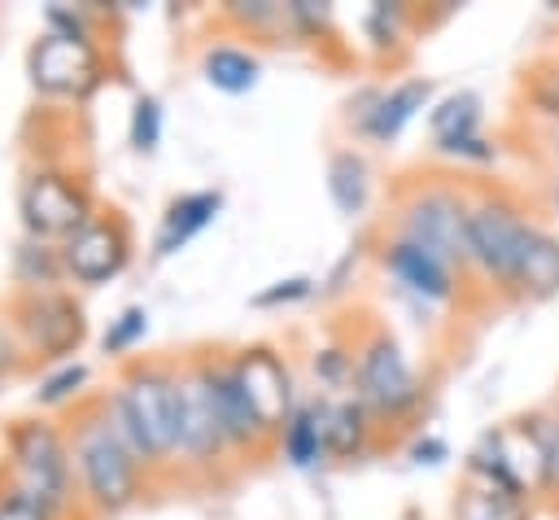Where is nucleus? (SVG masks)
Here are the masks:
<instances>
[{"label":"nucleus","instance_id":"nucleus-5","mask_svg":"<svg viewBox=\"0 0 559 520\" xmlns=\"http://www.w3.org/2000/svg\"><path fill=\"white\" fill-rule=\"evenodd\" d=\"M31 79L57 96H83L96 83V52L83 35L52 31L31 48Z\"/></svg>","mask_w":559,"mask_h":520},{"label":"nucleus","instance_id":"nucleus-21","mask_svg":"<svg viewBox=\"0 0 559 520\" xmlns=\"http://www.w3.org/2000/svg\"><path fill=\"white\" fill-rule=\"evenodd\" d=\"M205 79L223 92H249L258 83V61L240 48H214L205 52Z\"/></svg>","mask_w":559,"mask_h":520},{"label":"nucleus","instance_id":"nucleus-17","mask_svg":"<svg viewBox=\"0 0 559 520\" xmlns=\"http://www.w3.org/2000/svg\"><path fill=\"white\" fill-rule=\"evenodd\" d=\"M223 197L218 192H192V197H179L170 210H166V223H162V236H157V253H175L179 245H188L214 214H218Z\"/></svg>","mask_w":559,"mask_h":520},{"label":"nucleus","instance_id":"nucleus-2","mask_svg":"<svg viewBox=\"0 0 559 520\" xmlns=\"http://www.w3.org/2000/svg\"><path fill=\"white\" fill-rule=\"evenodd\" d=\"M533 227L511 201H480L467 210V240H472V262H480L493 280L511 284L520 253L528 245Z\"/></svg>","mask_w":559,"mask_h":520},{"label":"nucleus","instance_id":"nucleus-23","mask_svg":"<svg viewBox=\"0 0 559 520\" xmlns=\"http://www.w3.org/2000/svg\"><path fill=\"white\" fill-rule=\"evenodd\" d=\"M323 450H328V446H323L319 411H297V415L288 419V428H284V454H288L297 468H306V463H314Z\"/></svg>","mask_w":559,"mask_h":520},{"label":"nucleus","instance_id":"nucleus-22","mask_svg":"<svg viewBox=\"0 0 559 520\" xmlns=\"http://www.w3.org/2000/svg\"><path fill=\"white\" fill-rule=\"evenodd\" d=\"M459 520H528L520 494L485 485V489H467L459 503Z\"/></svg>","mask_w":559,"mask_h":520},{"label":"nucleus","instance_id":"nucleus-10","mask_svg":"<svg viewBox=\"0 0 559 520\" xmlns=\"http://www.w3.org/2000/svg\"><path fill=\"white\" fill-rule=\"evenodd\" d=\"M122 262H127V236L114 223H83L66 240V267L87 284H100V280L118 275Z\"/></svg>","mask_w":559,"mask_h":520},{"label":"nucleus","instance_id":"nucleus-6","mask_svg":"<svg viewBox=\"0 0 559 520\" xmlns=\"http://www.w3.org/2000/svg\"><path fill=\"white\" fill-rule=\"evenodd\" d=\"M406 240L424 245L441 262H472L467 210L450 192H428L406 210Z\"/></svg>","mask_w":559,"mask_h":520},{"label":"nucleus","instance_id":"nucleus-29","mask_svg":"<svg viewBox=\"0 0 559 520\" xmlns=\"http://www.w3.org/2000/svg\"><path fill=\"white\" fill-rule=\"evenodd\" d=\"M310 288V280H280L275 288H266V293H258V306H275V302H293V297H301Z\"/></svg>","mask_w":559,"mask_h":520},{"label":"nucleus","instance_id":"nucleus-1","mask_svg":"<svg viewBox=\"0 0 559 520\" xmlns=\"http://www.w3.org/2000/svg\"><path fill=\"white\" fill-rule=\"evenodd\" d=\"M109 428L131 454H166L179 446V380L135 371L109 406Z\"/></svg>","mask_w":559,"mask_h":520},{"label":"nucleus","instance_id":"nucleus-3","mask_svg":"<svg viewBox=\"0 0 559 520\" xmlns=\"http://www.w3.org/2000/svg\"><path fill=\"white\" fill-rule=\"evenodd\" d=\"M74 454H79L83 481H87V489H92V498H96L100 507H122V503L135 494V463H131V450L118 441V433L109 428V419H87V424L79 428Z\"/></svg>","mask_w":559,"mask_h":520},{"label":"nucleus","instance_id":"nucleus-14","mask_svg":"<svg viewBox=\"0 0 559 520\" xmlns=\"http://www.w3.org/2000/svg\"><path fill=\"white\" fill-rule=\"evenodd\" d=\"M210 389H214V402H218V419H223L227 441H249V437L266 433L262 419H258V411H253V402H249V393H245V385H240V376H236V367L210 371Z\"/></svg>","mask_w":559,"mask_h":520},{"label":"nucleus","instance_id":"nucleus-18","mask_svg":"<svg viewBox=\"0 0 559 520\" xmlns=\"http://www.w3.org/2000/svg\"><path fill=\"white\" fill-rule=\"evenodd\" d=\"M476 122H480V105L472 92H459L450 101H441L432 109V135H437V149H454L463 140L476 135Z\"/></svg>","mask_w":559,"mask_h":520},{"label":"nucleus","instance_id":"nucleus-11","mask_svg":"<svg viewBox=\"0 0 559 520\" xmlns=\"http://www.w3.org/2000/svg\"><path fill=\"white\" fill-rule=\"evenodd\" d=\"M22 328H26L31 345L44 350V354H70L83 341V315H79V306L70 297H57V293L31 297L22 306Z\"/></svg>","mask_w":559,"mask_h":520},{"label":"nucleus","instance_id":"nucleus-16","mask_svg":"<svg viewBox=\"0 0 559 520\" xmlns=\"http://www.w3.org/2000/svg\"><path fill=\"white\" fill-rule=\"evenodd\" d=\"M428 92H432L428 79H411V83H397L393 92H384V96L376 101V109H367V118H362L367 135H376V140H393V135L415 118V109H424Z\"/></svg>","mask_w":559,"mask_h":520},{"label":"nucleus","instance_id":"nucleus-28","mask_svg":"<svg viewBox=\"0 0 559 520\" xmlns=\"http://www.w3.org/2000/svg\"><path fill=\"white\" fill-rule=\"evenodd\" d=\"M0 520H48V507H39L35 498L13 489V494L0 498Z\"/></svg>","mask_w":559,"mask_h":520},{"label":"nucleus","instance_id":"nucleus-9","mask_svg":"<svg viewBox=\"0 0 559 520\" xmlns=\"http://www.w3.org/2000/svg\"><path fill=\"white\" fill-rule=\"evenodd\" d=\"M223 441H227V433L218 419L210 371H192L188 380H179V450H188L192 459H205Z\"/></svg>","mask_w":559,"mask_h":520},{"label":"nucleus","instance_id":"nucleus-27","mask_svg":"<svg viewBox=\"0 0 559 520\" xmlns=\"http://www.w3.org/2000/svg\"><path fill=\"white\" fill-rule=\"evenodd\" d=\"M83 376H87V371H83L79 363H74V367H61L57 376H48V380H44V389H39V402H61L70 389H79V385H83Z\"/></svg>","mask_w":559,"mask_h":520},{"label":"nucleus","instance_id":"nucleus-7","mask_svg":"<svg viewBox=\"0 0 559 520\" xmlns=\"http://www.w3.org/2000/svg\"><path fill=\"white\" fill-rule=\"evenodd\" d=\"M22 218L35 236H66L70 240L87 223V197L70 179L44 170V175H31L22 188Z\"/></svg>","mask_w":559,"mask_h":520},{"label":"nucleus","instance_id":"nucleus-8","mask_svg":"<svg viewBox=\"0 0 559 520\" xmlns=\"http://www.w3.org/2000/svg\"><path fill=\"white\" fill-rule=\"evenodd\" d=\"M358 393L367 406L376 411H406L419 389H415V376L402 358V350L389 341V336H376L362 354H358Z\"/></svg>","mask_w":559,"mask_h":520},{"label":"nucleus","instance_id":"nucleus-15","mask_svg":"<svg viewBox=\"0 0 559 520\" xmlns=\"http://www.w3.org/2000/svg\"><path fill=\"white\" fill-rule=\"evenodd\" d=\"M524 297H555L559 293V236L550 232H537L528 236L524 253H520V267H515V280H511Z\"/></svg>","mask_w":559,"mask_h":520},{"label":"nucleus","instance_id":"nucleus-12","mask_svg":"<svg viewBox=\"0 0 559 520\" xmlns=\"http://www.w3.org/2000/svg\"><path fill=\"white\" fill-rule=\"evenodd\" d=\"M236 376H240V385H245V393H249V402H253L262 428L280 424L284 411H288V376H284V367H280L271 354L253 350L249 358L236 363Z\"/></svg>","mask_w":559,"mask_h":520},{"label":"nucleus","instance_id":"nucleus-26","mask_svg":"<svg viewBox=\"0 0 559 520\" xmlns=\"http://www.w3.org/2000/svg\"><path fill=\"white\" fill-rule=\"evenodd\" d=\"M144 319H148V315H144L140 306L122 310V315H118V323L105 332V350H127V345H131V341L144 332Z\"/></svg>","mask_w":559,"mask_h":520},{"label":"nucleus","instance_id":"nucleus-25","mask_svg":"<svg viewBox=\"0 0 559 520\" xmlns=\"http://www.w3.org/2000/svg\"><path fill=\"white\" fill-rule=\"evenodd\" d=\"M537 441H542V463H546V489H559V419H533Z\"/></svg>","mask_w":559,"mask_h":520},{"label":"nucleus","instance_id":"nucleus-20","mask_svg":"<svg viewBox=\"0 0 559 520\" xmlns=\"http://www.w3.org/2000/svg\"><path fill=\"white\" fill-rule=\"evenodd\" d=\"M319 428H323V446L336 454H349L362 446V406L358 402H336V406H319Z\"/></svg>","mask_w":559,"mask_h":520},{"label":"nucleus","instance_id":"nucleus-4","mask_svg":"<svg viewBox=\"0 0 559 520\" xmlns=\"http://www.w3.org/2000/svg\"><path fill=\"white\" fill-rule=\"evenodd\" d=\"M13 476L17 494L35 498L39 507H57L66 498V450L44 424H26L13 437Z\"/></svg>","mask_w":559,"mask_h":520},{"label":"nucleus","instance_id":"nucleus-19","mask_svg":"<svg viewBox=\"0 0 559 520\" xmlns=\"http://www.w3.org/2000/svg\"><path fill=\"white\" fill-rule=\"evenodd\" d=\"M328 192L336 201V210L345 214H358L362 201H367V166L358 153H336L332 166H328Z\"/></svg>","mask_w":559,"mask_h":520},{"label":"nucleus","instance_id":"nucleus-13","mask_svg":"<svg viewBox=\"0 0 559 520\" xmlns=\"http://www.w3.org/2000/svg\"><path fill=\"white\" fill-rule=\"evenodd\" d=\"M384 267H389L411 293L450 297V262H441L437 253H428L424 245H415V240H406V236L384 249Z\"/></svg>","mask_w":559,"mask_h":520},{"label":"nucleus","instance_id":"nucleus-24","mask_svg":"<svg viewBox=\"0 0 559 520\" xmlns=\"http://www.w3.org/2000/svg\"><path fill=\"white\" fill-rule=\"evenodd\" d=\"M157 135H162V105L153 96H140L135 118H131V144L135 149H157Z\"/></svg>","mask_w":559,"mask_h":520}]
</instances>
